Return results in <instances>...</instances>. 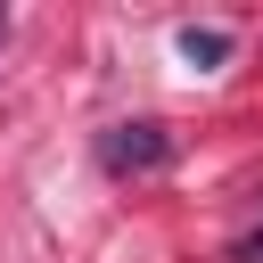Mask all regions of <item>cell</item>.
<instances>
[{
	"label": "cell",
	"mask_w": 263,
	"mask_h": 263,
	"mask_svg": "<svg viewBox=\"0 0 263 263\" xmlns=\"http://www.w3.org/2000/svg\"><path fill=\"white\" fill-rule=\"evenodd\" d=\"M99 164H107L115 181H132V173H164V164H173V132H164V123H115V132L99 140Z\"/></svg>",
	"instance_id": "1"
},
{
	"label": "cell",
	"mask_w": 263,
	"mask_h": 263,
	"mask_svg": "<svg viewBox=\"0 0 263 263\" xmlns=\"http://www.w3.org/2000/svg\"><path fill=\"white\" fill-rule=\"evenodd\" d=\"M181 58H189V66H214V58H230V33H197V25H189V33H181Z\"/></svg>",
	"instance_id": "2"
},
{
	"label": "cell",
	"mask_w": 263,
	"mask_h": 263,
	"mask_svg": "<svg viewBox=\"0 0 263 263\" xmlns=\"http://www.w3.org/2000/svg\"><path fill=\"white\" fill-rule=\"evenodd\" d=\"M0 33H8V8H0Z\"/></svg>",
	"instance_id": "3"
}]
</instances>
